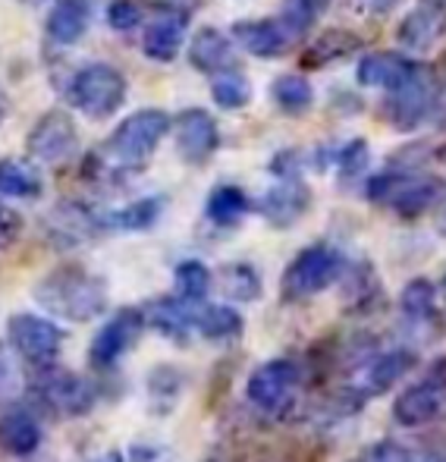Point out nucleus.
Instances as JSON below:
<instances>
[{"mask_svg": "<svg viewBox=\"0 0 446 462\" xmlns=\"http://www.w3.org/2000/svg\"><path fill=\"white\" fill-rule=\"evenodd\" d=\"M32 299L41 305L48 315L63 318L73 324H88L92 318L105 315L111 292H107L105 277L92 274L88 268L76 262L57 264L35 283Z\"/></svg>", "mask_w": 446, "mask_h": 462, "instance_id": "f257e3e1", "label": "nucleus"}, {"mask_svg": "<svg viewBox=\"0 0 446 462\" xmlns=\"http://www.w3.org/2000/svg\"><path fill=\"white\" fill-rule=\"evenodd\" d=\"M167 133H170V116H167V110L145 107V110L129 114L105 142L111 167H126V171L141 167L158 152L160 139H164Z\"/></svg>", "mask_w": 446, "mask_h": 462, "instance_id": "f03ea898", "label": "nucleus"}, {"mask_svg": "<svg viewBox=\"0 0 446 462\" xmlns=\"http://www.w3.org/2000/svg\"><path fill=\"white\" fill-rule=\"evenodd\" d=\"M368 199L384 201L403 217H418L431 211L446 195V183L431 173H409V171H387L368 183Z\"/></svg>", "mask_w": 446, "mask_h": 462, "instance_id": "7ed1b4c3", "label": "nucleus"}, {"mask_svg": "<svg viewBox=\"0 0 446 462\" xmlns=\"http://www.w3.org/2000/svg\"><path fill=\"white\" fill-rule=\"evenodd\" d=\"M29 393L35 402H41L44 409L57 415H67V419H82L95 409L98 402V387L88 377L76 374L67 368H38L32 374Z\"/></svg>", "mask_w": 446, "mask_h": 462, "instance_id": "20e7f679", "label": "nucleus"}, {"mask_svg": "<svg viewBox=\"0 0 446 462\" xmlns=\"http://www.w3.org/2000/svg\"><path fill=\"white\" fill-rule=\"evenodd\" d=\"M67 95L73 107L88 120H107L126 101V76L111 63H88V67L76 69Z\"/></svg>", "mask_w": 446, "mask_h": 462, "instance_id": "39448f33", "label": "nucleus"}, {"mask_svg": "<svg viewBox=\"0 0 446 462\" xmlns=\"http://www.w3.org/2000/svg\"><path fill=\"white\" fill-rule=\"evenodd\" d=\"M346 271V258L340 249L327 243H314L302 249L283 271V296L287 299H308L333 286Z\"/></svg>", "mask_w": 446, "mask_h": 462, "instance_id": "423d86ee", "label": "nucleus"}, {"mask_svg": "<svg viewBox=\"0 0 446 462\" xmlns=\"http://www.w3.org/2000/svg\"><path fill=\"white\" fill-rule=\"evenodd\" d=\"M6 340L32 368H50L63 353V330L50 318L32 311H19L6 321Z\"/></svg>", "mask_w": 446, "mask_h": 462, "instance_id": "0eeeda50", "label": "nucleus"}, {"mask_svg": "<svg viewBox=\"0 0 446 462\" xmlns=\"http://www.w3.org/2000/svg\"><path fill=\"white\" fill-rule=\"evenodd\" d=\"M105 214L107 211H98V208L86 205V201H76V199L57 201V205L44 214L41 230L54 249L67 252V249H76V245L88 243V239H95L98 233H107Z\"/></svg>", "mask_w": 446, "mask_h": 462, "instance_id": "6e6552de", "label": "nucleus"}, {"mask_svg": "<svg viewBox=\"0 0 446 462\" xmlns=\"http://www.w3.org/2000/svg\"><path fill=\"white\" fill-rule=\"evenodd\" d=\"M145 309H135V305H123L116 309L111 318L98 328V334L92 337L88 343V362L92 368H111L129 349L135 346V340L141 337L145 330Z\"/></svg>", "mask_w": 446, "mask_h": 462, "instance_id": "1a4fd4ad", "label": "nucleus"}, {"mask_svg": "<svg viewBox=\"0 0 446 462\" xmlns=\"http://www.w3.org/2000/svg\"><path fill=\"white\" fill-rule=\"evenodd\" d=\"M437 107V82L428 69L418 67L415 76H412L405 86H399L396 92L387 95L384 101V120L390 123L393 129H418Z\"/></svg>", "mask_w": 446, "mask_h": 462, "instance_id": "9d476101", "label": "nucleus"}, {"mask_svg": "<svg viewBox=\"0 0 446 462\" xmlns=\"http://www.w3.org/2000/svg\"><path fill=\"white\" fill-rule=\"evenodd\" d=\"M76 148H79V129L67 110L41 114L25 135V152L38 164H60V161L73 158Z\"/></svg>", "mask_w": 446, "mask_h": 462, "instance_id": "9b49d317", "label": "nucleus"}, {"mask_svg": "<svg viewBox=\"0 0 446 462\" xmlns=\"http://www.w3.org/2000/svg\"><path fill=\"white\" fill-rule=\"evenodd\" d=\"M299 381H302V371L293 359H270L249 374L245 396L261 412H280V409H287L293 402Z\"/></svg>", "mask_w": 446, "mask_h": 462, "instance_id": "f8f14e48", "label": "nucleus"}, {"mask_svg": "<svg viewBox=\"0 0 446 462\" xmlns=\"http://www.w3.org/2000/svg\"><path fill=\"white\" fill-rule=\"evenodd\" d=\"M446 412V383L434 374H424L418 383L405 387L393 402V419L403 428H424Z\"/></svg>", "mask_w": 446, "mask_h": 462, "instance_id": "ddd939ff", "label": "nucleus"}, {"mask_svg": "<svg viewBox=\"0 0 446 462\" xmlns=\"http://www.w3.org/2000/svg\"><path fill=\"white\" fill-rule=\"evenodd\" d=\"M221 145L217 120L202 107H189L177 116V152L186 164H205Z\"/></svg>", "mask_w": 446, "mask_h": 462, "instance_id": "4468645a", "label": "nucleus"}, {"mask_svg": "<svg viewBox=\"0 0 446 462\" xmlns=\"http://www.w3.org/2000/svg\"><path fill=\"white\" fill-rule=\"evenodd\" d=\"M446 32V0H422L403 19L396 38L405 51H428Z\"/></svg>", "mask_w": 446, "mask_h": 462, "instance_id": "2eb2a0df", "label": "nucleus"}, {"mask_svg": "<svg viewBox=\"0 0 446 462\" xmlns=\"http://www.w3.org/2000/svg\"><path fill=\"white\" fill-rule=\"evenodd\" d=\"M232 38L251 57H264V60H274V57L287 54V48L296 42L280 19H245V23L232 25Z\"/></svg>", "mask_w": 446, "mask_h": 462, "instance_id": "dca6fc26", "label": "nucleus"}, {"mask_svg": "<svg viewBox=\"0 0 446 462\" xmlns=\"http://www.w3.org/2000/svg\"><path fill=\"white\" fill-rule=\"evenodd\" d=\"M198 311H202V305H196V302H183V299H177V296H160L145 309V321L151 324L160 337H167V340L186 343L192 328L198 324Z\"/></svg>", "mask_w": 446, "mask_h": 462, "instance_id": "f3484780", "label": "nucleus"}, {"mask_svg": "<svg viewBox=\"0 0 446 462\" xmlns=\"http://www.w3.org/2000/svg\"><path fill=\"white\" fill-rule=\"evenodd\" d=\"M189 63L202 76H226L236 69V51L226 42L223 32L205 25L189 42Z\"/></svg>", "mask_w": 446, "mask_h": 462, "instance_id": "a211bd4d", "label": "nucleus"}, {"mask_svg": "<svg viewBox=\"0 0 446 462\" xmlns=\"http://www.w3.org/2000/svg\"><path fill=\"white\" fill-rule=\"evenodd\" d=\"M308 205H312V192H308V186L302 180H280L274 189H268L258 211L264 214L268 224L293 226L308 211Z\"/></svg>", "mask_w": 446, "mask_h": 462, "instance_id": "6ab92c4d", "label": "nucleus"}, {"mask_svg": "<svg viewBox=\"0 0 446 462\" xmlns=\"http://www.w3.org/2000/svg\"><path fill=\"white\" fill-rule=\"evenodd\" d=\"M418 356L412 349H387V353L371 356V362L361 371V396H378L387 393L393 383H399L412 368H415Z\"/></svg>", "mask_w": 446, "mask_h": 462, "instance_id": "aec40b11", "label": "nucleus"}, {"mask_svg": "<svg viewBox=\"0 0 446 462\" xmlns=\"http://www.w3.org/2000/svg\"><path fill=\"white\" fill-rule=\"evenodd\" d=\"M186 44V19L183 13H160L158 19L145 25L141 32V51L148 60L154 63H170Z\"/></svg>", "mask_w": 446, "mask_h": 462, "instance_id": "412c9836", "label": "nucleus"}, {"mask_svg": "<svg viewBox=\"0 0 446 462\" xmlns=\"http://www.w3.org/2000/svg\"><path fill=\"white\" fill-rule=\"evenodd\" d=\"M88 19H92V6L88 0H54L44 19V35L54 44H76L88 29Z\"/></svg>", "mask_w": 446, "mask_h": 462, "instance_id": "4be33fe9", "label": "nucleus"}, {"mask_svg": "<svg viewBox=\"0 0 446 462\" xmlns=\"http://www.w3.org/2000/svg\"><path fill=\"white\" fill-rule=\"evenodd\" d=\"M0 447H4L10 457H32V453L41 447V425L32 415V409L13 406L10 412H4L0 419Z\"/></svg>", "mask_w": 446, "mask_h": 462, "instance_id": "5701e85b", "label": "nucleus"}, {"mask_svg": "<svg viewBox=\"0 0 446 462\" xmlns=\"http://www.w3.org/2000/svg\"><path fill=\"white\" fill-rule=\"evenodd\" d=\"M415 63L405 60V57L399 54H368L365 60L359 63V82L365 88H387V92H396L399 86H405V82L415 76Z\"/></svg>", "mask_w": 446, "mask_h": 462, "instance_id": "b1692460", "label": "nucleus"}, {"mask_svg": "<svg viewBox=\"0 0 446 462\" xmlns=\"http://www.w3.org/2000/svg\"><path fill=\"white\" fill-rule=\"evenodd\" d=\"M164 195H145V199H135L129 205L116 208V211L105 214V226L107 230L116 233H141V230H151L154 224L160 220L164 214Z\"/></svg>", "mask_w": 446, "mask_h": 462, "instance_id": "393cba45", "label": "nucleus"}, {"mask_svg": "<svg viewBox=\"0 0 446 462\" xmlns=\"http://www.w3.org/2000/svg\"><path fill=\"white\" fill-rule=\"evenodd\" d=\"M186 390V374L177 365H158L148 371L145 393H148V409L154 415H170L177 409L179 396Z\"/></svg>", "mask_w": 446, "mask_h": 462, "instance_id": "a878e982", "label": "nucleus"}, {"mask_svg": "<svg viewBox=\"0 0 446 462\" xmlns=\"http://www.w3.org/2000/svg\"><path fill=\"white\" fill-rule=\"evenodd\" d=\"M44 189L35 164L23 158H0V195L4 199H38Z\"/></svg>", "mask_w": 446, "mask_h": 462, "instance_id": "bb28decb", "label": "nucleus"}, {"mask_svg": "<svg viewBox=\"0 0 446 462\" xmlns=\"http://www.w3.org/2000/svg\"><path fill=\"white\" fill-rule=\"evenodd\" d=\"M196 330L211 343H230L236 337H242L245 318L232 305H202Z\"/></svg>", "mask_w": 446, "mask_h": 462, "instance_id": "cd10ccee", "label": "nucleus"}, {"mask_svg": "<svg viewBox=\"0 0 446 462\" xmlns=\"http://www.w3.org/2000/svg\"><path fill=\"white\" fill-rule=\"evenodd\" d=\"M399 309H403L405 321L415 324V328L434 324L437 321V286L424 277L412 280L403 290V296H399Z\"/></svg>", "mask_w": 446, "mask_h": 462, "instance_id": "c85d7f7f", "label": "nucleus"}, {"mask_svg": "<svg viewBox=\"0 0 446 462\" xmlns=\"http://www.w3.org/2000/svg\"><path fill=\"white\" fill-rule=\"evenodd\" d=\"M251 201L249 195L239 186H217L214 192L208 195V205H205V214H208L211 224L217 226H232L249 214Z\"/></svg>", "mask_w": 446, "mask_h": 462, "instance_id": "c756f323", "label": "nucleus"}, {"mask_svg": "<svg viewBox=\"0 0 446 462\" xmlns=\"http://www.w3.org/2000/svg\"><path fill=\"white\" fill-rule=\"evenodd\" d=\"M359 44H361V38L352 35V32H342V29L324 32V35L305 51L302 63H305V67H327V63L340 60V57H349Z\"/></svg>", "mask_w": 446, "mask_h": 462, "instance_id": "7c9ffc66", "label": "nucleus"}, {"mask_svg": "<svg viewBox=\"0 0 446 462\" xmlns=\"http://www.w3.org/2000/svg\"><path fill=\"white\" fill-rule=\"evenodd\" d=\"M211 283H214V277H211L208 264L196 262V258H189V262H179L177 271H173V286H177V292H173V296L183 299V302L202 305V299L208 296Z\"/></svg>", "mask_w": 446, "mask_h": 462, "instance_id": "2f4dec72", "label": "nucleus"}, {"mask_svg": "<svg viewBox=\"0 0 446 462\" xmlns=\"http://www.w3.org/2000/svg\"><path fill=\"white\" fill-rule=\"evenodd\" d=\"M270 95H274L277 107L287 110V114H305L314 101V88L305 76L299 73H287L270 86Z\"/></svg>", "mask_w": 446, "mask_h": 462, "instance_id": "473e14b6", "label": "nucleus"}, {"mask_svg": "<svg viewBox=\"0 0 446 462\" xmlns=\"http://www.w3.org/2000/svg\"><path fill=\"white\" fill-rule=\"evenodd\" d=\"M221 286L232 302H255V299L261 296V277H258V271L245 262L226 264L221 271Z\"/></svg>", "mask_w": 446, "mask_h": 462, "instance_id": "72a5a7b5", "label": "nucleus"}, {"mask_svg": "<svg viewBox=\"0 0 446 462\" xmlns=\"http://www.w3.org/2000/svg\"><path fill=\"white\" fill-rule=\"evenodd\" d=\"M331 0H283L280 6V23L293 38H302L321 16L327 13Z\"/></svg>", "mask_w": 446, "mask_h": 462, "instance_id": "f704fd0d", "label": "nucleus"}, {"mask_svg": "<svg viewBox=\"0 0 446 462\" xmlns=\"http://www.w3.org/2000/svg\"><path fill=\"white\" fill-rule=\"evenodd\" d=\"M211 97L217 101V107L223 110H239L251 101V86L245 76L239 73H226V76H217L214 86H211Z\"/></svg>", "mask_w": 446, "mask_h": 462, "instance_id": "c9c22d12", "label": "nucleus"}, {"mask_svg": "<svg viewBox=\"0 0 446 462\" xmlns=\"http://www.w3.org/2000/svg\"><path fill=\"white\" fill-rule=\"evenodd\" d=\"M368 161H371V148H368L365 139H352L349 145H342L340 152V177L342 180H355L368 171Z\"/></svg>", "mask_w": 446, "mask_h": 462, "instance_id": "e433bc0d", "label": "nucleus"}, {"mask_svg": "<svg viewBox=\"0 0 446 462\" xmlns=\"http://www.w3.org/2000/svg\"><path fill=\"white\" fill-rule=\"evenodd\" d=\"M361 462H424V459L415 450H409L405 444H399V440H380V444H374L361 457Z\"/></svg>", "mask_w": 446, "mask_h": 462, "instance_id": "4c0bfd02", "label": "nucleus"}, {"mask_svg": "<svg viewBox=\"0 0 446 462\" xmlns=\"http://www.w3.org/2000/svg\"><path fill=\"white\" fill-rule=\"evenodd\" d=\"M141 23V6L135 0H111L107 4V25L116 32H129Z\"/></svg>", "mask_w": 446, "mask_h": 462, "instance_id": "58836bf2", "label": "nucleus"}, {"mask_svg": "<svg viewBox=\"0 0 446 462\" xmlns=\"http://www.w3.org/2000/svg\"><path fill=\"white\" fill-rule=\"evenodd\" d=\"M19 236H23V214L6 201H0V252L10 249Z\"/></svg>", "mask_w": 446, "mask_h": 462, "instance_id": "ea45409f", "label": "nucleus"}, {"mask_svg": "<svg viewBox=\"0 0 446 462\" xmlns=\"http://www.w3.org/2000/svg\"><path fill=\"white\" fill-rule=\"evenodd\" d=\"M129 462H173L170 450L158 444H132L129 450Z\"/></svg>", "mask_w": 446, "mask_h": 462, "instance_id": "a19ab883", "label": "nucleus"}, {"mask_svg": "<svg viewBox=\"0 0 446 462\" xmlns=\"http://www.w3.org/2000/svg\"><path fill=\"white\" fill-rule=\"evenodd\" d=\"M13 381H16V374H13L10 359H6V356H4V349H0V400H4V396H10Z\"/></svg>", "mask_w": 446, "mask_h": 462, "instance_id": "79ce46f5", "label": "nucleus"}, {"mask_svg": "<svg viewBox=\"0 0 446 462\" xmlns=\"http://www.w3.org/2000/svg\"><path fill=\"white\" fill-rule=\"evenodd\" d=\"M359 4H361V10L378 13V16H387V13H390L393 6L399 4V0H359Z\"/></svg>", "mask_w": 446, "mask_h": 462, "instance_id": "37998d69", "label": "nucleus"}, {"mask_svg": "<svg viewBox=\"0 0 446 462\" xmlns=\"http://www.w3.org/2000/svg\"><path fill=\"white\" fill-rule=\"evenodd\" d=\"M101 462H126V457H123L120 450H107V453H105V459H101Z\"/></svg>", "mask_w": 446, "mask_h": 462, "instance_id": "c03bdc74", "label": "nucleus"}, {"mask_svg": "<svg viewBox=\"0 0 446 462\" xmlns=\"http://www.w3.org/2000/svg\"><path fill=\"white\" fill-rule=\"evenodd\" d=\"M4 116H6V97L0 92V123H4Z\"/></svg>", "mask_w": 446, "mask_h": 462, "instance_id": "a18cd8bd", "label": "nucleus"}, {"mask_svg": "<svg viewBox=\"0 0 446 462\" xmlns=\"http://www.w3.org/2000/svg\"><path fill=\"white\" fill-rule=\"evenodd\" d=\"M437 230H441V233H443V236H446V211H443V217H441V224H437Z\"/></svg>", "mask_w": 446, "mask_h": 462, "instance_id": "49530a36", "label": "nucleus"}, {"mask_svg": "<svg viewBox=\"0 0 446 462\" xmlns=\"http://www.w3.org/2000/svg\"><path fill=\"white\" fill-rule=\"evenodd\" d=\"M25 4H41V0H25Z\"/></svg>", "mask_w": 446, "mask_h": 462, "instance_id": "de8ad7c7", "label": "nucleus"}, {"mask_svg": "<svg viewBox=\"0 0 446 462\" xmlns=\"http://www.w3.org/2000/svg\"><path fill=\"white\" fill-rule=\"evenodd\" d=\"M443 299H446V277H443Z\"/></svg>", "mask_w": 446, "mask_h": 462, "instance_id": "09e8293b", "label": "nucleus"}]
</instances>
